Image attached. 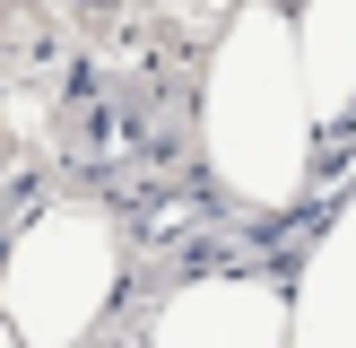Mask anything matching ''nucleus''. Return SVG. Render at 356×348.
I'll list each match as a JSON object with an SVG mask.
<instances>
[{
    "label": "nucleus",
    "mask_w": 356,
    "mask_h": 348,
    "mask_svg": "<svg viewBox=\"0 0 356 348\" xmlns=\"http://www.w3.org/2000/svg\"><path fill=\"white\" fill-rule=\"evenodd\" d=\"M122 296V218L96 200H52L17 226L0 261V322L26 348H87Z\"/></svg>",
    "instance_id": "nucleus-2"
},
{
    "label": "nucleus",
    "mask_w": 356,
    "mask_h": 348,
    "mask_svg": "<svg viewBox=\"0 0 356 348\" xmlns=\"http://www.w3.org/2000/svg\"><path fill=\"white\" fill-rule=\"evenodd\" d=\"M313 104H305V70H296V26L287 9L252 0V9H226L218 44L200 70V166L252 218L305 200L313 183Z\"/></svg>",
    "instance_id": "nucleus-1"
},
{
    "label": "nucleus",
    "mask_w": 356,
    "mask_h": 348,
    "mask_svg": "<svg viewBox=\"0 0 356 348\" xmlns=\"http://www.w3.org/2000/svg\"><path fill=\"white\" fill-rule=\"evenodd\" d=\"M200 9H218V17H226V9H252V0H200ZM270 9H296V0H270Z\"/></svg>",
    "instance_id": "nucleus-6"
},
{
    "label": "nucleus",
    "mask_w": 356,
    "mask_h": 348,
    "mask_svg": "<svg viewBox=\"0 0 356 348\" xmlns=\"http://www.w3.org/2000/svg\"><path fill=\"white\" fill-rule=\"evenodd\" d=\"M0 348H26V340H17V331H9V322H0Z\"/></svg>",
    "instance_id": "nucleus-7"
},
{
    "label": "nucleus",
    "mask_w": 356,
    "mask_h": 348,
    "mask_svg": "<svg viewBox=\"0 0 356 348\" xmlns=\"http://www.w3.org/2000/svg\"><path fill=\"white\" fill-rule=\"evenodd\" d=\"M296 70H305L313 131H339L356 113V0H296Z\"/></svg>",
    "instance_id": "nucleus-5"
},
{
    "label": "nucleus",
    "mask_w": 356,
    "mask_h": 348,
    "mask_svg": "<svg viewBox=\"0 0 356 348\" xmlns=\"http://www.w3.org/2000/svg\"><path fill=\"white\" fill-rule=\"evenodd\" d=\"M148 348H287V287L261 270H200L156 305Z\"/></svg>",
    "instance_id": "nucleus-3"
},
{
    "label": "nucleus",
    "mask_w": 356,
    "mask_h": 348,
    "mask_svg": "<svg viewBox=\"0 0 356 348\" xmlns=\"http://www.w3.org/2000/svg\"><path fill=\"white\" fill-rule=\"evenodd\" d=\"M287 348H356V191L322 218L287 278Z\"/></svg>",
    "instance_id": "nucleus-4"
}]
</instances>
